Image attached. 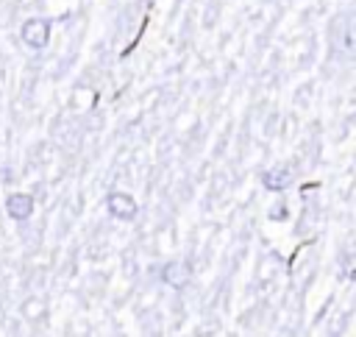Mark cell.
Instances as JSON below:
<instances>
[{
	"label": "cell",
	"instance_id": "obj_1",
	"mask_svg": "<svg viewBox=\"0 0 356 337\" xmlns=\"http://www.w3.org/2000/svg\"><path fill=\"white\" fill-rule=\"evenodd\" d=\"M19 39L22 45H28L31 50H42L47 42H50V19L44 17H31L22 22L19 28Z\"/></svg>",
	"mask_w": 356,
	"mask_h": 337
},
{
	"label": "cell",
	"instance_id": "obj_2",
	"mask_svg": "<svg viewBox=\"0 0 356 337\" xmlns=\"http://www.w3.org/2000/svg\"><path fill=\"white\" fill-rule=\"evenodd\" d=\"M106 209H108V214L117 217V220H134L136 212H139L136 198L128 195V192H111V195L106 198Z\"/></svg>",
	"mask_w": 356,
	"mask_h": 337
},
{
	"label": "cell",
	"instance_id": "obj_3",
	"mask_svg": "<svg viewBox=\"0 0 356 337\" xmlns=\"http://www.w3.org/2000/svg\"><path fill=\"white\" fill-rule=\"evenodd\" d=\"M331 33H334V47H337L342 56H350V53H353V14H342V17L334 22Z\"/></svg>",
	"mask_w": 356,
	"mask_h": 337
},
{
	"label": "cell",
	"instance_id": "obj_4",
	"mask_svg": "<svg viewBox=\"0 0 356 337\" xmlns=\"http://www.w3.org/2000/svg\"><path fill=\"white\" fill-rule=\"evenodd\" d=\"M6 212L14 217V220H28L31 214H33V198L28 195V192H11L8 198H6Z\"/></svg>",
	"mask_w": 356,
	"mask_h": 337
},
{
	"label": "cell",
	"instance_id": "obj_5",
	"mask_svg": "<svg viewBox=\"0 0 356 337\" xmlns=\"http://www.w3.org/2000/svg\"><path fill=\"white\" fill-rule=\"evenodd\" d=\"M261 184H264V189H270V192H284V189L292 184V170H289L286 164H275V167H270V170L261 175Z\"/></svg>",
	"mask_w": 356,
	"mask_h": 337
},
{
	"label": "cell",
	"instance_id": "obj_6",
	"mask_svg": "<svg viewBox=\"0 0 356 337\" xmlns=\"http://www.w3.org/2000/svg\"><path fill=\"white\" fill-rule=\"evenodd\" d=\"M189 276H192V270H189V265L186 262H167L164 267H161V279H164V284H170V287H184L186 281H189Z\"/></svg>",
	"mask_w": 356,
	"mask_h": 337
}]
</instances>
